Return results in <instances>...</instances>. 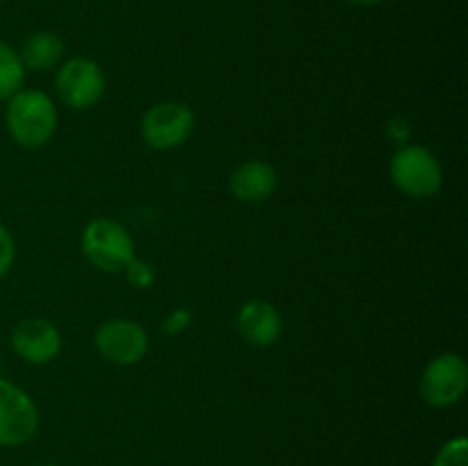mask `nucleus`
Wrapping results in <instances>:
<instances>
[{
  "mask_svg": "<svg viewBox=\"0 0 468 466\" xmlns=\"http://www.w3.org/2000/svg\"><path fill=\"white\" fill-rule=\"evenodd\" d=\"M192 324V313L187 309H176L172 311V313L167 315V320H165L163 324V332L167 334V336H176V334L186 332L187 327Z\"/></svg>",
  "mask_w": 468,
  "mask_h": 466,
  "instance_id": "nucleus-17",
  "label": "nucleus"
},
{
  "mask_svg": "<svg viewBox=\"0 0 468 466\" xmlns=\"http://www.w3.org/2000/svg\"><path fill=\"white\" fill-rule=\"evenodd\" d=\"M18 59H21L23 69L30 71H48V69L58 67V62L64 55V39L58 32L39 30L32 32L23 39L21 50H16Z\"/></svg>",
  "mask_w": 468,
  "mask_h": 466,
  "instance_id": "nucleus-12",
  "label": "nucleus"
},
{
  "mask_svg": "<svg viewBox=\"0 0 468 466\" xmlns=\"http://www.w3.org/2000/svg\"><path fill=\"white\" fill-rule=\"evenodd\" d=\"M432 466H468V441L466 437H455L443 443L437 452V460Z\"/></svg>",
  "mask_w": 468,
  "mask_h": 466,
  "instance_id": "nucleus-14",
  "label": "nucleus"
},
{
  "mask_svg": "<svg viewBox=\"0 0 468 466\" xmlns=\"http://www.w3.org/2000/svg\"><path fill=\"white\" fill-rule=\"evenodd\" d=\"M123 272H126V281L131 283L133 288H137V291H146V288L154 286L155 281L154 265L146 263V260L133 259L131 263L123 268Z\"/></svg>",
  "mask_w": 468,
  "mask_h": 466,
  "instance_id": "nucleus-15",
  "label": "nucleus"
},
{
  "mask_svg": "<svg viewBox=\"0 0 468 466\" xmlns=\"http://www.w3.org/2000/svg\"><path fill=\"white\" fill-rule=\"evenodd\" d=\"M12 350L32 365L48 364L62 350V336L50 320L26 318L12 329Z\"/></svg>",
  "mask_w": 468,
  "mask_h": 466,
  "instance_id": "nucleus-9",
  "label": "nucleus"
},
{
  "mask_svg": "<svg viewBox=\"0 0 468 466\" xmlns=\"http://www.w3.org/2000/svg\"><path fill=\"white\" fill-rule=\"evenodd\" d=\"M26 69L18 53L9 44L0 41V101H9L23 85Z\"/></svg>",
  "mask_w": 468,
  "mask_h": 466,
  "instance_id": "nucleus-13",
  "label": "nucleus"
},
{
  "mask_svg": "<svg viewBox=\"0 0 468 466\" xmlns=\"http://www.w3.org/2000/svg\"><path fill=\"white\" fill-rule=\"evenodd\" d=\"M347 3H352V5H361V7H373V5L384 3V0H347Z\"/></svg>",
  "mask_w": 468,
  "mask_h": 466,
  "instance_id": "nucleus-18",
  "label": "nucleus"
},
{
  "mask_svg": "<svg viewBox=\"0 0 468 466\" xmlns=\"http://www.w3.org/2000/svg\"><path fill=\"white\" fill-rule=\"evenodd\" d=\"M39 428L35 400L16 384L0 379V446H23Z\"/></svg>",
  "mask_w": 468,
  "mask_h": 466,
  "instance_id": "nucleus-7",
  "label": "nucleus"
},
{
  "mask_svg": "<svg viewBox=\"0 0 468 466\" xmlns=\"http://www.w3.org/2000/svg\"><path fill=\"white\" fill-rule=\"evenodd\" d=\"M240 336L254 347H270L283 332L282 313L265 300H250L240 306L236 318Z\"/></svg>",
  "mask_w": 468,
  "mask_h": 466,
  "instance_id": "nucleus-10",
  "label": "nucleus"
},
{
  "mask_svg": "<svg viewBox=\"0 0 468 466\" xmlns=\"http://www.w3.org/2000/svg\"><path fill=\"white\" fill-rule=\"evenodd\" d=\"M94 347L105 361L114 365H133L144 359L149 350V336L135 320H105L94 334Z\"/></svg>",
  "mask_w": 468,
  "mask_h": 466,
  "instance_id": "nucleus-8",
  "label": "nucleus"
},
{
  "mask_svg": "<svg viewBox=\"0 0 468 466\" xmlns=\"http://www.w3.org/2000/svg\"><path fill=\"white\" fill-rule=\"evenodd\" d=\"M468 387V365L460 355H439L437 359L425 365L420 375L419 391L420 397L430 407H451L464 397Z\"/></svg>",
  "mask_w": 468,
  "mask_h": 466,
  "instance_id": "nucleus-6",
  "label": "nucleus"
},
{
  "mask_svg": "<svg viewBox=\"0 0 468 466\" xmlns=\"http://www.w3.org/2000/svg\"><path fill=\"white\" fill-rule=\"evenodd\" d=\"M59 101L71 110H90L103 99V69L90 58H71L59 67L55 76Z\"/></svg>",
  "mask_w": 468,
  "mask_h": 466,
  "instance_id": "nucleus-5",
  "label": "nucleus"
},
{
  "mask_svg": "<svg viewBox=\"0 0 468 466\" xmlns=\"http://www.w3.org/2000/svg\"><path fill=\"white\" fill-rule=\"evenodd\" d=\"M142 140L155 151L178 149L195 131V112L178 101L151 105L140 123Z\"/></svg>",
  "mask_w": 468,
  "mask_h": 466,
  "instance_id": "nucleus-4",
  "label": "nucleus"
},
{
  "mask_svg": "<svg viewBox=\"0 0 468 466\" xmlns=\"http://www.w3.org/2000/svg\"><path fill=\"white\" fill-rule=\"evenodd\" d=\"M85 259L103 272H122L135 259V242L126 227L110 217H96L85 227L80 238Z\"/></svg>",
  "mask_w": 468,
  "mask_h": 466,
  "instance_id": "nucleus-3",
  "label": "nucleus"
},
{
  "mask_svg": "<svg viewBox=\"0 0 468 466\" xmlns=\"http://www.w3.org/2000/svg\"><path fill=\"white\" fill-rule=\"evenodd\" d=\"M5 126L23 149H41L58 128V110L48 94L39 90H18L5 108Z\"/></svg>",
  "mask_w": 468,
  "mask_h": 466,
  "instance_id": "nucleus-1",
  "label": "nucleus"
},
{
  "mask_svg": "<svg viewBox=\"0 0 468 466\" xmlns=\"http://www.w3.org/2000/svg\"><path fill=\"white\" fill-rule=\"evenodd\" d=\"M14 256H16V245H14L12 233L0 224V279L12 270Z\"/></svg>",
  "mask_w": 468,
  "mask_h": 466,
  "instance_id": "nucleus-16",
  "label": "nucleus"
},
{
  "mask_svg": "<svg viewBox=\"0 0 468 466\" xmlns=\"http://www.w3.org/2000/svg\"><path fill=\"white\" fill-rule=\"evenodd\" d=\"M277 172L263 160L242 163L229 178V190L242 204H261L268 201L277 190Z\"/></svg>",
  "mask_w": 468,
  "mask_h": 466,
  "instance_id": "nucleus-11",
  "label": "nucleus"
},
{
  "mask_svg": "<svg viewBox=\"0 0 468 466\" xmlns=\"http://www.w3.org/2000/svg\"><path fill=\"white\" fill-rule=\"evenodd\" d=\"M391 181L402 195L411 199H430L441 190L443 172L437 155L420 144H407L393 154Z\"/></svg>",
  "mask_w": 468,
  "mask_h": 466,
  "instance_id": "nucleus-2",
  "label": "nucleus"
},
{
  "mask_svg": "<svg viewBox=\"0 0 468 466\" xmlns=\"http://www.w3.org/2000/svg\"><path fill=\"white\" fill-rule=\"evenodd\" d=\"M41 466H55V464H41Z\"/></svg>",
  "mask_w": 468,
  "mask_h": 466,
  "instance_id": "nucleus-19",
  "label": "nucleus"
}]
</instances>
